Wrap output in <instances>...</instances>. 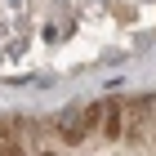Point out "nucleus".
Segmentation results:
<instances>
[{
	"label": "nucleus",
	"mask_w": 156,
	"mask_h": 156,
	"mask_svg": "<svg viewBox=\"0 0 156 156\" xmlns=\"http://www.w3.org/2000/svg\"><path fill=\"white\" fill-rule=\"evenodd\" d=\"M98 120H103V103H72V107L58 116V129L76 143V138H85V134L94 129Z\"/></svg>",
	"instance_id": "1"
},
{
	"label": "nucleus",
	"mask_w": 156,
	"mask_h": 156,
	"mask_svg": "<svg viewBox=\"0 0 156 156\" xmlns=\"http://www.w3.org/2000/svg\"><path fill=\"white\" fill-rule=\"evenodd\" d=\"M0 156H23V152H18V143H13V138H5V129H0Z\"/></svg>",
	"instance_id": "2"
}]
</instances>
